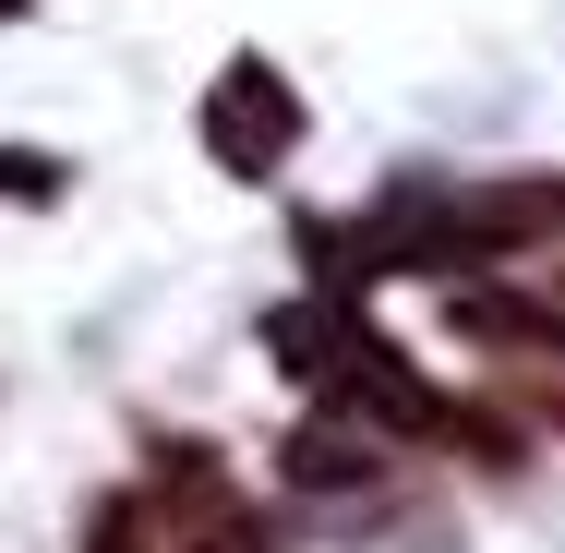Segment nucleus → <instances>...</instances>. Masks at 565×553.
<instances>
[{
  "instance_id": "obj_1",
  "label": "nucleus",
  "mask_w": 565,
  "mask_h": 553,
  "mask_svg": "<svg viewBox=\"0 0 565 553\" xmlns=\"http://www.w3.org/2000/svg\"><path fill=\"white\" fill-rule=\"evenodd\" d=\"M542 228H565V181H493V193H397L373 228H349V253L361 277H422V265H505Z\"/></svg>"
},
{
  "instance_id": "obj_2",
  "label": "nucleus",
  "mask_w": 565,
  "mask_h": 553,
  "mask_svg": "<svg viewBox=\"0 0 565 553\" xmlns=\"http://www.w3.org/2000/svg\"><path fill=\"white\" fill-rule=\"evenodd\" d=\"M205 145H217L228 169H265V157L301 145V97H289L265 61H228V85L205 97Z\"/></svg>"
},
{
  "instance_id": "obj_3",
  "label": "nucleus",
  "mask_w": 565,
  "mask_h": 553,
  "mask_svg": "<svg viewBox=\"0 0 565 553\" xmlns=\"http://www.w3.org/2000/svg\"><path fill=\"white\" fill-rule=\"evenodd\" d=\"M289 481L301 493H338V481H373V434L349 445V434H301L289 445Z\"/></svg>"
},
{
  "instance_id": "obj_4",
  "label": "nucleus",
  "mask_w": 565,
  "mask_h": 553,
  "mask_svg": "<svg viewBox=\"0 0 565 553\" xmlns=\"http://www.w3.org/2000/svg\"><path fill=\"white\" fill-rule=\"evenodd\" d=\"M0 193H49V157H0Z\"/></svg>"
},
{
  "instance_id": "obj_5",
  "label": "nucleus",
  "mask_w": 565,
  "mask_h": 553,
  "mask_svg": "<svg viewBox=\"0 0 565 553\" xmlns=\"http://www.w3.org/2000/svg\"><path fill=\"white\" fill-rule=\"evenodd\" d=\"M0 12H24V0H0Z\"/></svg>"
}]
</instances>
